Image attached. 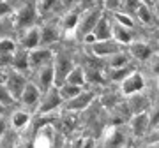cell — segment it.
Returning a JSON list of instances; mask_svg holds the SVG:
<instances>
[{
	"label": "cell",
	"mask_w": 159,
	"mask_h": 148,
	"mask_svg": "<svg viewBox=\"0 0 159 148\" xmlns=\"http://www.w3.org/2000/svg\"><path fill=\"white\" fill-rule=\"evenodd\" d=\"M102 16V9L101 7H94L92 9H83V14L80 12V21H78V27L74 32H78L81 37H85L87 34H90L92 28L96 27V23L99 21V18Z\"/></svg>",
	"instance_id": "obj_1"
},
{
	"label": "cell",
	"mask_w": 159,
	"mask_h": 148,
	"mask_svg": "<svg viewBox=\"0 0 159 148\" xmlns=\"http://www.w3.org/2000/svg\"><path fill=\"white\" fill-rule=\"evenodd\" d=\"M62 97H60V92H58V86H51L46 92L41 94L39 104H37V113L39 115H46L51 113L53 109H57L58 106H62Z\"/></svg>",
	"instance_id": "obj_2"
},
{
	"label": "cell",
	"mask_w": 159,
	"mask_h": 148,
	"mask_svg": "<svg viewBox=\"0 0 159 148\" xmlns=\"http://www.w3.org/2000/svg\"><path fill=\"white\" fill-rule=\"evenodd\" d=\"M27 78L23 76V72H20V71H16V69H11V71H6V80H4V83H6V86L9 88V92L12 94V97L16 99V101H20V95H21L23 88H25V85H27Z\"/></svg>",
	"instance_id": "obj_3"
},
{
	"label": "cell",
	"mask_w": 159,
	"mask_h": 148,
	"mask_svg": "<svg viewBox=\"0 0 159 148\" xmlns=\"http://www.w3.org/2000/svg\"><path fill=\"white\" fill-rule=\"evenodd\" d=\"M37 18V7L34 4H25L23 7H20V11L16 12V18H14V25L16 28L20 30H25L32 27Z\"/></svg>",
	"instance_id": "obj_4"
},
{
	"label": "cell",
	"mask_w": 159,
	"mask_h": 148,
	"mask_svg": "<svg viewBox=\"0 0 159 148\" xmlns=\"http://www.w3.org/2000/svg\"><path fill=\"white\" fill-rule=\"evenodd\" d=\"M51 58H53V53H51V50L48 46H37L34 50H29V65L32 71L51 62Z\"/></svg>",
	"instance_id": "obj_5"
},
{
	"label": "cell",
	"mask_w": 159,
	"mask_h": 148,
	"mask_svg": "<svg viewBox=\"0 0 159 148\" xmlns=\"http://www.w3.org/2000/svg\"><path fill=\"white\" fill-rule=\"evenodd\" d=\"M73 60H71V57H67V55H58L55 60H53V71H55V86H60L66 81V78H67L69 71L73 69Z\"/></svg>",
	"instance_id": "obj_6"
},
{
	"label": "cell",
	"mask_w": 159,
	"mask_h": 148,
	"mask_svg": "<svg viewBox=\"0 0 159 148\" xmlns=\"http://www.w3.org/2000/svg\"><path fill=\"white\" fill-rule=\"evenodd\" d=\"M35 74H37V80H35V85L39 86L41 92H46L48 88L55 85V71H53V62L44 63L43 67L35 69Z\"/></svg>",
	"instance_id": "obj_7"
},
{
	"label": "cell",
	"mask_w": 159,
	"mask_h": 148,
	"mask_svg": "<svg viewBox=\"0 0 159 148\" xmlns=\"http://www.w3.org/2000/svg\"><path fill=\"white\" fill-rule=\"evenodd\" d=\"M90 51L99 58L110 57V55L120 51V42H117L113 37L111 39H104V41H96V42H92Z\"/></svg>",
	"instance_id": "obj_8"
},
{
	"label": "cell",
	"mask_w": 159,
	"mask_h": 148,
	"mask_svg": "<svg viewBox=\"0 0 159 148\" xmlns=\"http://www.w3.org/2000/svg\"><path fill=\"white\" fill-rule=\"evenodd\" d=\"M129 125H131V134L134 137L147 136L148 129H150V127H148V113L147 111H142V113L131 115Z\"/></svg>",
	"instance_id": "obj_9"
},
{
	"label": "cell",
	"mask_w": 159,
	"mask_h": 148,
	"mask_svg": "<svg viewBox=\"0 0 159 148\" xmlns=\"http://www.w3.org/2000/svg\"><path fill=\"white\" fill-rule=\"evenodd\" d=\"M41 94H43V92L39 90V86L35 85V83L27 81V85H25L21 95H20V102H21L25 108H34V106L39 104Z\"/></svg>",
	"instance_id": "obj_10"
},
{
	"label": "cell",
	"mask_w": 159,
	"mask_h": 148,
	"mask_svg": "<svg viewBox=\"0 0 159 148\" xmlns=\"http://www.w3.org/2000/svg\"><path fill=\"white\" fill-rule=\"evenodd\" d=\"M145 81H143V76L140 72H129L122 80V85H120V90L124 95H131V94H136V92H142Z\"/></svg>",
	"instance_id": "obj_11"
},
{
	"label": "cell",
	"mask_w": 159,
	"mask_h": 148,
	"mask_svg": "<svg viewBox=\"0 0 159 148\" xmlns=\"http://www.w3.org/2000/svg\"><path fill=\"white\" fill-rule=\"evenodd\" d=\"M20 46L25 48V50H34L37 46H41V32L39 27H29V28L23 30V35L20 37Z\"/></svg>",
	"instance_id": "obj_12"
},
{
	"label": "cell",
	"mask_w": 159,
	"mask_h": 148,
	"mask_svg": "<svg viewBox=\"0 0 159 148\" xmlns=\"http://www.w3.org/2000/svg\"><path fill=\"white\" fill-rule=\"evenodd\" d=\"M92 99H94V94H92V92L81 90L76 97L69 99V101H66V108H67L69 111H83L85 108H89V106H90Z\"/></svg>",
	"instance_id": "obj_13"
},
{
	"label": "cell",
	"mask_w": 159,
	"mask_h": 148,
	"mask_svg": "<svg viewBox=\"0 0 159 148\" xmlns=\"http://www.w3.org/2000/svg\"><path fill=\"white\" fill-rule=\"evenodd\" d=\"M11 67L20 71V72H27L30 71V65H29V50L25 48H16L12 51V57H11Z\"/></svg>",
	"instance_id": "obj_14"
},
{
	"label": "cell",
	"mask_w": 159,
	"mask_h": 148,
	"mask_svg": "<svg viewBox=\"0 0 159 148\" xmlns=\"http://www.w3.org/2000/svg\"><path fill=\"white\" fill-rule=\"evenodd\" d=\"M127 97H129L127 106H129L131 115L142 113V111H148V108H150V99H148L147 95H143V94L136 92V94H131V95H127Z\"/></svg>",
	"instance_id": "obj_15"
},
{
	"label": "cell",
	"mask_w": 159,
	"mask_h": 148,
	"mask_svg": "<svg viewBox=\"0 0 159 148\" xmlns=\"http://www.w3.org/2000/svg\"><path fill=\"white\" fill-rule=\"evenodd\" d=\"M111 28H113V23L110 21L106 16H101L99 21L96 23V27L92 28V34L96 35L97 41L111 39Z\"/></svg>",
	"instance_id": "obj_16"
},
{
	"label": "cell",
	"mask_w": 159,
	"mask_h": 148,
	"mask_svg": "<svg viewBox=\"0 0 159 148\" xmlns=\"http://www.w3.org/2000/svg\"><path fill=\"white\" fill-rule=\"evenodd\" d=\"M111 37L117 42H120V44H129L131 41H133V30L129 27H124V25L115 21L113 28H111Z\"/></svg>",
	"instance_id": "obj_17"
},
{
	"label": "cell",
	"mask_w": 159,
	"mask_h": 148,
	"mask_svg": "<svg viewBox=\"0 0 159 148\" xmlns=\"http://www.w3.org/2000/svg\"><path fill=\"white\" fill-rule=\"evenodd\" d=\"M129 51H131V55L134 58H138V60H148L150 55H152L148 44H145V42H133V41L129 42Z\"/></svg>",
	"instance_id": "obj_18"
},
{
	"label": "cell",
	"mask_w": 159,
	"mask_h": 148,
	"mask_svg": "<svg viewBox=\"0 0 159 148\" xmlns=\"http://www.w3.org/2000/svg\"><path fill=\"white\" fill-rule=\"evenodd\" d=\"M41 32V46H50L55 41H58V30L53 25H44L39 28Z\"/></svg>",
	"instance_id": "obj_19"
},
{
	"label": "cell",
	"mask_w": 159,
	"mask_h": 148,
	"mask_svg": "<svg viewBox=\"0 0 159 148\" xmlns=\"http://www.w3.org/2000/svg\"><path fill=\"white\" fill-rule=\"evenodd\" d=\"M64 83H73V85H78V86H85L87 85V76H85L83 67H80V65L73 67L71 71H69L67 78H66Z\"/></svg>",
	"instance_id": "obj_20"
},
{
	"label": "cell",
	"mask_w": 159,
	"mask_h": 148,
	"mask_svg": "<svg viewBox=\"0 0 159 148\" xmlns=\"http://www.w3.org/2000/svg\"><path fill=\"white\" fill-rule=\"evenodd\" d=\"M83 90V86H78V85H73V83H62V85L58 86V92H60V97H62V101H69V99H73L80 94V92Z\"/></svg>",
	"instance_id": "obj_21"
},
{
	"label": "cell",
	"mask_w": 159,
	"mask_h": 148,
	"mask_svg": "<svg viewBox=\"0 0 159 148\" xmlns=\"http://www.w3.org/2000/svg\"><path fill=\"white\" fill-rule=\"evenodd\" d=\"M30 122V115L27 113V111H23V109H20V111H14L11 116V125L12 129H23V127H27Z\"/></svg>",
	"instance_id": "obj_22"
},
{
	"label": "cell",
	"mask_w": 159,
	"mask_h": 148,
	"mask_svg": "<svg viewBox=\"0 0 159 148\" xmlns=\"http://www.w3.org/2000/svg\"><path fill=\"white\" fill-rule=\"evenodd\" d=\"M78 21H80V12L78 11H71L67 12L62 20V28L66 32H74L76 27H78Z\"/></svg>",
	"instance_id": "obj_23"
},
{
	"label": "cell",
	"mask_w": 159,
	"mask_h": 148,
	"mask_svg": "<svg viewBox=\"0 0 159 148\" xmlns=\"http://www.w3.org/2000/svg\"><path fill=\"white\" fill-rule=\"evenodd\" d=\"M108 58V65L111 69H120V67H127V57L122 51H117L113 55H110Z\"/></svg>",
	"instance_id": "obj_24"
},
{
	"label": "cell",
	"mask_w": 159,
	"mask_h": 148,
	"mask_svg": "<svg viewBox=\"0 0 159 148\" xmlns=\"http://www.w3.org/2000/svg\"><path fill=\"white\" fill-rule=\"evenodd\" d=\"M16 102V99L12 97V94L9 92V88L6 86V83H0V104H4V106H11V104Z\"/></svg>",
	"instance_id": "obj_25"
},
{
	"label": "cell",
	"mask_w": 159,
	"mask_h": 148,
	"mask_svg": "<svg viewBox=\"0 0 159 148\" xmlns=\"http://www.w3.org/2000/svg\"><path fill=\"white\" fill-rule=\"evenodd\" d=\"M138 16V20L142 23H150L152 21V14H150V9H148L147 4H140V7L136 9V12H134Z\"/></svg>",
	"instance_id": "obj_26"
},
{
	"label": "cell",
	"mask_w": 159,
	"mask_h": 148,
	"mask_svg": "<svg viewBox=\"0 0 159 148\" xmlns=\"http://www.w3.org/2000/svg\"><path fill=\"white\" fill-rule=\"evenodd\" d=\"M113 20L117 23H120V25H124V27L133 28V18L127 12H113Z\"/></svg>",
	"instance_id": "obj_27"
},
{
	"label": "cell",
	"mask_w": 159,
	"mask_h": 148,
	"mask_svg": "<svg viewBox=\"0 0 159 148\" xmlns=\"http://www.w3.org/2000/svg\"><path fill=\"white\" fill-rule=\"evenodd\" d=\"M131 71L127 67H120V69H111V71H110V78H111V80L113 81H122L125 78V76H127V74H129Z\"/></svg>",
	"instance_id": "obj_28"
},
{
	"label": "cell",
	"mask_w": 159,
	"mask_h": 148,
	"mask_svg": "<svg viewBox=\"0 0 159 148\" xmlns=\"http://www.w3.org/2000/svg\"><path fill=\"white\" fill-rule=\"evenodd\" d=\"M140 4H143L142 0H122V2H120V6L125 9V12H127V14H131V12H136V9L140 7Z\"/></svg>",
	"instance_id": "obj_29"
},
{
	"label": "cell",
	"mask_w": 159,
	"mask_h": 148,
	"mask_svg": "<svg viewBox=\"0 0 159 148\" xmlns=\"http://www.w3.org/2000/svg\"><path fill=\"white\" fill-rule=\"evenodd\" d=\"M124 134L119 131H115L113 134H111V139H108L106 141V145H110V146H119V145H124Z\"/></svg>",
	"instance_id": "obj_30"
},
{
	"label": "cell",
	"mask_w": 159,
	"mask_h": 148,
	"mask_svg": "<svg viewBox=\"0 0 159 148\" xmlns=\"http://www.w3.org/2000/svg\"><path fill=\"white\" fill-rule=\"evenodd\" d=\"M148 127L154 129V127H159V106L152 109V113L148 115Z\"/></svg>",
	"instance_id": "obj_31"
},
{
	"label": "cell",
	"mask_w": 159,
	"mask_h": 148,
	"mask_svg": "<svg viewBox=\"0 0 159 148\" xmlns=\"http://www.w3.org/2000/svg\"><path fill=\"white\" fill-rule=\"evenodd\" d=\"M12 12V6L9 4V2H6V0H0V20L2 18H6L7 14H11Z\"/></svg>",
	"instance_id": "obj_32"
},
{
	"label": "cell",
	"mask_w": 159,
	"mask_h": 148,
	"mask_svg": "<svg viewBox=\"0 0 159 148\" xmlns=\"http://www.w3.org/2000/svg\"><path fill=\"white\" fill-rule=\"evenodd\" d=\"M147 134H148V132H147ZM145 141H147L148 145H157V143H159V127H154V132H152V134H148Z\"/></svg>",
	"instance_id": "obj_33"
},
{
	"label": "cell",
	"mask_w": 159,
	"mask_h": 148,
	"mask_svg": "<svg viewBox=\"0 0 159 148\" xmlns=\"http://www.w3.org/2000/svg\"><path fill=\"white\" fill-rule=\"evenodd\" d=\"M55 4H60V0H41V9L43 11H50L55 7Z\"/></svg>",
	"instance_id": "obj_34"
},
{
	"label": "cell",
	"mask_w": 159,
	"mask_h": 148,
	"mask_svg": "<svg viewBox=\"0 0 159 148\" xmlns=\"http://www.w3.org/2000/svg\"><path fill=\"white\" fill-rule=\"evenodd\" d=\"M102 6L106 9H110V11H113V9L120 7V0H102Z\"/></svg>",
	"instance_id": "obj_35"
},
{
	"label": "cell",
	"mask_w": 159,
	"mask_h": 148,
	"mask_svg": "<svg viewBox=\"0 0 159 148\" xmlns=\"http://www.w3.org/2000/svg\"><path fill=\"white\" fill-rule=\"evenodd\" d=\"M96 2L97 0H80V7H81V9H89V7H92Z\"/></svg>",
	"instance_id": "obj_36"
},
{
	"label": "cell",
	"mask_w": 159,
	"mask_h": 148,
	"mask_svg": "<svg viewBox=\"0 0 159 148\" xmlns=\"http://www.w3.org/2000/svg\"><path fill=\"white\" fill-rule=\"evenodd\" d=\"M6 129H7V122H6V118H4V115H0V136L4 134Z\"/></svg>",
	"instance_id": "obj_37"
},
{
	"label": "cell",
	"mask_w": 159,
	"mask_h": 148,
	"mask_svg": "<svg viewBox=\"0 0 159 148\" xmlns=\"http://www.w3.org/2000/svg\"><path fill=\"white\" fill-rule=\"evenodd\" d=\"M152 72L159 76V60H156V62L152 63Z\"/></svg>",
	"instance_id": "obj_38"
},
{
	"label": "cell",
	"mask_w": 159,
	"mask_h": 148,
	"mask_svg": "<svg viewBox=\"0 0 159 148\" xmlns=\"http://www.w3.org/2000/svg\"><path fill=\"white\" fill-rule=\"evenodd\" d=\"M74 2H76V0H60V4H62V6H66V7L73 6Z\"/></svg>",
	"instance_id": "obj_39"
},
{
	"label": "cell",
	"mask_w": 159,
	"mask_h": 148,
	"mask_svg": "<svg viewBox=\"0 0 159 148\" xmlns=\"http://www.w3.org/2000/svg\"><path fill=\"white\" fill-rule=\"evenodd\" d=\"M4 80H6V71L0 67V83H4Z\"/></svg>",
	"instance_id": "obj_40"
},
{
	"label": "cell",
	"mask_w": 159,
	"mask_h": 148,
	"mask_svg": "<svg viewBox=\"0 0 159 148\" xmlns=\"http://www.w3.org/2000/svg\"><path fill=\"white\" fill-rule=\"evenodd\" d=\"M6 109H7V106H4V104H0V115H6Z\"/></svg>",
	"instance_id": "obj_41"
},
{
	"label": "cell",
	"mask_w": 159,
	"mask_h": 148,
	"mask_svg": "<svg viewBox=\"0 0 159 148\" xmlns=\"http://www.w3.org/2000/svg\"><path fill=\"white\" fill-rule=\"evenodd\" d=\"M143 4H147V6H150V4H152V0H142Z\"/></svg>",
	"instance_id": "obj_42"
},
{
	"label": "cell",
	"mask_w": 159,
	"mask_h": 148,
	"mask_svg": "<svg viewBox=\"0 0 159 148\" xmlns=\"http://www.w3.org/2000/svg\"><path fill=\"white\" fill-rule=\"evenodd\" d=\"M120 2H122V0H120Z\"/></svg>",
	"instance_id": "obj_43"
}]
</instances>
